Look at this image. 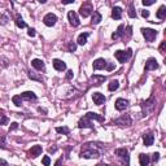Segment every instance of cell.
Segmentation results:
<instances>
[{"label":"cell","mask_w":166,"mask_h":166,"mask_svg":"<svg viewBox=\"0 0 166 166\" xmlns=\"http://www.w3.org/2000/svg\"><path fill=\"white\" fill-rule=\"evenodd\" d=\"M156 108V99L150 96L148 100L141 103V109H143V115H148L150 112H153Z\"/></svg>","instance_id":"cell-1"},{"label":"cell","mask_w":166,"mask_h":166,"mask_svg":"<svg viewBox=\"0 0 166 166\" xmlns=\"http://www.w3.org/2000/svg\"><path fill=\"white\" fill-rule=\"evenodd\" d=\"M131 56H132V49H131V48H127L126 51H117V52L114 53V57H115V59H117L119 62H122V64L127 62Z\"/></svg>","instance_id":"cell-2"},{"label":"cell","mask_w":166,"mask_h":166,"mask_svg":"<svg viewBox=\"0 0 166 166\" xmlns=\"http://www.w3.org/2000/svg\"><path fill=\"white\" fill-rule=\"evenodd\" d=\"M79 156L83 158H97V157H100V152L93 148H86L79 153Z\"/></svg>","instance_id":"cell-3"},{"label":"cell","mask_w":166,"mask_h":166,"mask_svg":"<svg viewBox=\"0 0 166 166\" xmlns=\"http://www.w3.org/2000/svg\"><path fill=\"white\" fill-rule=\"evenodd\" d=\"M91 13H93V7H92V4H91V3H83V4L81 5V8H79V14H81L83 18H86V17H88Z\"/></svg>","instance_id":"cell-4"},{"label":"cell","mask_w":166,"mask_h":166,"mask_svg":"<svg viewBox=\"0 0 166 166\" xmlns=\"http://www.w3.org/2000/svg\"><path fill=\"white\" fill-rule=\"evenodd\" d=\"M114 153L117 155L122 161H125L126 166H128V164H130V156H128V150L126 148H117L114 150Z\"/></svg>","instance_id":"cell-5"},{"label":"cell","mask_w":166,"mask_h":166,"mask_svg":"<svg viewBox=\"0 0 166 166\" xmlns=\"http://www.w3.org/2000/svg\"><path fill=\"white\" fill-rule=\"evenodd\" d=\"M131 117H130V114H123V115H121L119 118H117V119H114L113 121V123H115V125H118V126H130L131 125Z\"/></svg>","instance_id":"cell-6"},{"label":"cell","mask_w":166,"mask_h":166,"mask_svg":"<svg viewBox=\"0 0 166 166\" xmlns=\"http://www.w3.org/2000/svg\"><path fill=\"white\" fill-rule=\"evenodd\" d=\"M141 34L147 42H153L158 33L156 30H153V29H141Z\"/></svg>","instance_id":"cell-7"},{"label":"cell","mask_w":166,"mask_h":166,"mask_svg":"<svg viewBox=\"0 0 166 166\" xmlns=\"http://www.w3.org/2000/svg\"><path fill=\"white\" fill-rule=\"evenodd\" d=\"M43 22H44V25L48 26V27L55 26V24L57 22L56 14H53V13H48V14H46L44 18H43Z\"/></svg>","instance_id":"cell-8"},{"label":"cell","mask_w":166,"mask_h":166,"mask_svg":"<svg viewBox=\"0 0 166 166\" xmlns=\"http://www.w3.org/2000/svg\"><path fill=\"white\" fill-rule=\"evenodd\" d=\"M78 127L79 128H93V123H92V121L88 118V117H84L79 119L78 122Z\"/></svg>","instance_id":"cell-9"},{"label":"cell","mask_w":166,"mask_h":166,"mask_svg":"<svg viewBox=\"0 0 166 166\" xmlns=\"http://www.w3.org/2000/svg\"><path fill=\"white\" fill-rule=\"evenodd\" d=\"M114 106H115V109H117V110H119V112L125 110V109H127V106H128V100L119 97V99H117V100H115V104H114Z\"/></svg>","instance_id":"cell-10"},{"label":"cell","mask_w":166,"mask_h":166,"mask_svg":"<svg viewBox=\"0 0 166 166\" xmlns=\"http://www.w3.org/2000/svg\"><path fill=\"white\" fill-rule=\"evenodd\" d=\"M68 18H69V22H70L71 26L77 27V26L81 25V21H79V18H78V16H77V13H75L74 11H70V12L68 13Z\"/></svg>","instance_id":"cell-11"},{"label":"cell","mask_w":166,"mask_h":166,"mask_svg":"<svg viewBox=\"0 0 166 166\" xmlns=\"http://www.w3.org/2000/svg\"><path fill=\"white\" fill-rule=\"evenodd\" d=\"M93 70H101V69H106L108 68V61L104 60V59H97L93 61V65H92Z\"/></svg>","instance_id":"cell-12"},{"label":"cell","mask_w":166,"mask_h":166,"mask_svg":"<svg viewBox=\"0 0 166 166\" xmlns=\"http://www.w3.org/2000/svg\"><path fill=\"white\" fill-rule=\"evenodd\" d=\"M92 100H93V103H95L96 105H101L105 103V96L103 95V93H100V92H93L92 93Z\"/></svg>","instance_id":"cell-13"},{"label":"cell","mask_w":166,"mask_h":166,"mask_svg":"<svg viewBox=\"0 0 166 166\" xmlns=\"http://www.w3.org/2000/svg\"><path fill=\"white\" fill-rule=\"evenodd\" d=\"M158 68V64H157V60L153 59V57H150V59H148L146 61V66H144V69H146L147 71L148 70H156Z\"/></svg>","instance_id":"cell-14"},{"label":"cell","mask_w":166,"mask_h":166,"mask_svg":"<svg viewBox=\"0 0 166 166\" xmlns=\"http://www.w3.org/2000/svg\"><path fill=\"white\" fill-rule=\"evenodd\" d=\"M155 141V135L152 132H148V134H144L143 135V143L146 147H150Z\"/></svg>","instance_id":"cell-15"},{"label":"cell","mask_w":166,"mask_h":166,"mask_svg":"<svg viewBox=\"0 0 166 166\" xmlns=\"http://www.w3.org/2000/svg\"><path fill=\"white\" fill-rule=\"evenodd\" d=\"M31 65H33L34 69H37V70H39V71H44V70H46L44 62H43L42 60H39V59H34V60L31 61Z\"/></svg>","instance_id":"cell-16"},{"label":"cell","mask_w":166,"mask_h":166,"mask_svg":"<svg viewBox=\"0 0 166 166\" xmlns=\"http://www.w3.org/2000/svg\"><path fill=\"white\" fill-rule=\"evenodd\" d=\"M53 68H55L57 71H64V70H66V64H65L62 60L55 59V60H53Z\"/></svg>","instance_id":"cell-17"},{"label":"cell","mask_w":166,"mask_h":166,"mask_svg":"<svg viewBox=\"0 0 166 166\" xmlns=\"http://www.w3.org/2000/svg\"><path fill=\"white\" fill-rule=\"evenodd\" d=\"M21 99L22 100H27V101H34V100H37V95H35L34 92H31V91H26V92H24V93H21Z\"/></svg>","instance_id":"cell-18"},{"label":"cell","mask_w":166,"mask_h":166,"mask_svg":"<svg viewBox=\"0 0 166 166\" xmlns=\"http://www.w3.org/2000/svg\"><path fill=\"white\" fill-rule=\"evenodd\" d=\"M106 81V77L105 75H92L91 77V82H93L92 84H95V86H99V84H101L103 82Z\"/></svg>","instance_id":"cell-19"},{"label":"cell","mask_w":166,"mask_h":166,"mask_svg":"<svg viewBox=\"0 0 166 166\" xmlns=\"http://www.w3.org/2000/svg\"><path fill=\"white\" fill-rule=\"evenodd\" d=\"M123 30H125V25H119L117 30H115V31L112 34V39H114V40L119 39L122 35H123Z\"/></svg>","instance_id":"cell-20"},{"label":"cell","mask_w":166,"mask_h":166,"mask_svg":"<svg viewBox=\"0 0 166 166\" xmlns=\"http://www.w3.org/2000/svg\"><path fill=\"white\" fill-rule=\"evenodd\" d=\"M40 153H42V147L40 146H34V147H31L30 150H29V155H30V157H33V158L40 156Z\"/></svg>","instance_id":"cell-21"},{"label":"cell","mask_w":166,"mask_h":166,"mask_svg":"<svg viewBox=\"0 0 166 166\" xmlns=\"http://www.w3.org/2000/svg\"><path fill=\"white\" fill-rule=\"evenodd\" d=\"M139 162H140V166H148L150 162V157L146 153H140L139 155Z\"/></svg>","instance_id":"cell-22"},{"label":"cell","mask_w":166,"mask_h":166,"mask_svg":"<svg viewBox=\"0 0 166 166\" xmlns=\"http://www.w3.org/2000/svg\"><path fill=\"white\" fill-rule=\"evenodd\" d=\"M122 8H119V7H114V8L112 9V17L114 18V20H121V17H122Z\"/></svg>","instance_id":"cell-23"},{"label":"cell","mask_w":166,"mask_h":166,"mask_svg":"<svg viewBox=\"0 0 166 166\" xmlns=\"http://www.w3.org/2000/svg\"><path fill=\"white\" fill-rule=\"evenodd\" d=\"M88 35H90L88 33H82V34H79V37H78V39H77L78 44H79V46H84L86 43H87Z\"/></svg>","instance_id":"cell-24"},{"label":"cell","mask_w":166,"mask_h":166,"mask_svg":"<svg viewBox=\"0 0 166 166\" xmlns=\"http://www.w3.org/2000/svg\"><path fill=\"white\" fill-rule=\"evenodd\" d=\"M86 117H88L90 119H96V121H99V122H104V117H103V115H100V114H97V113L90 112V113L86 114Z\"/></svg>","instance_id":"cell-25"},{"label":"cell","mask_w":166,"mask_h":166,"mask_svg":"<svg viewBox=\"0 0 166 166\" xmlns=\"http://www.w3.org/2000/svg\"><path fill=\"white\" fill-rule=\"evenodd\" d=\"M156 16H157L158 20H164V18H165V16H166V7H165V5H161V7H160V9L157 11Z\"/></svg>","instance_id":"cell-26"},{"label":"cell","mask_w":166,"mask_h":166,"mask_svg":"<svg viewBox=\"0 0 166 166\" xmlns=\"http://www.w3.org/2000/svg\"><path fill=\"white\" fill-rule=\"evenodd\" d=\"M101 14H100V12H93L92 13V24L93 25H97V24H100V21H101Z\"/></svg>","instance_id":"cell-27"},{"label":"cell","mask_w":166,"mask_h":166,"mask_svg":"<svg viewBox=\"0 0 166 166\" xmlns=\"http://www.w3.org/2000/svg\"><path fill=\"white\" fill-rule=\"evenodd\" d=\"M16 26L20 27V29H25L26 27V22L24 21V18L20 16V14H17V17H16Z\"/></svg>","instance_id":"cell-28"},{"label":"cell","mask_w":166,"mask_h":166,"mask_svg":"<svg viewBox=\"0 0 166 166\" xmlns=\"http://www.w3.org/2000/svg\"><path fill=\"white\" fill-rule=\"evenodd\" d=\"M118 87H119L118 81H112L109 84H108V90L109 91H115V90H118Z\"/></svg>","instance_id":"cell-29"},{"label":"cell","mask_w":166,"mask_h":166,"mask_svg":"<svg viewBox=\"0 0 166 166\" xmlns=\"http://www.w3.org/2000/svg\"><path fill=\"white\" fill-rule=\"evenodd\" d=\"M12 101L14 105H17V106H21V104H22V99H21V95H14L12 97Z\"/></svg>","instance_id":"cell-30"},{"label":"cell","mask_w":166,"mask_h":166,"mask_svg":"<svg viewBox=\"0 0 166 166\" xmlns=\"http://www.w3.org/2000/svg\"><path fill=\"white\" fill-rule=\"evenodd\" d=\"M128 17H131V18H136V11L134 8V4H130V8H128Z\"/></svg>","instance_id":"cell-31"},{"label":"cell","mask_w":166,"mask_h":166,"mask_svg":"<svg viewBox=\"0 0 166 166\" xmlns=\"http://www.w3.org/2000/svg\"><path fill=\"white\" fill-rule=\"evenodd\" d=\"M56 131L59 132V134H65V135H68L70 132V130L69 127H56Z\"/></svg>","instance_id":"cell-32"},{"label":"cell","mask_w":166,"mask_h":166,"mask_svg":"<svg viewBox=\"0 0 166 166\" xmlns=\"http://www.w3.org/2000/svg\"><path fill=\"white\" fill-rule=\"evenodd\" d=\"M131 35H132V27L131 26H127L126 27V34H123V37H122V38H123V39H128Z\"/></svg>","instance_id":"cell-33"},{"label":"cell","mask_w":166,"mask_h":166,"mask_svg":"<svg viewBox=\"0 0 166 166\" xmlns=\"http://www.w3.org/2000/svg\"><path fill=\"white\" fill-rule=\"evenodd\" d=\"M8 123V118L3 114V110H0V125H7Z\"/></svg>","instance_id":"cell-34"},{"label":"cell","mask_w":166,"mask_h":166,"mask_svg":"<svg viewBox=\"0 0 166 166\" xmlns=\"http://www.w3.org/2000/svg\"><path fill=\"white\" fill-rule=\"evenodd\" d=\"M29 78L34 79V81H39V82H42V81H43V78H42V77H38V75H35L34 73H31V71H29Z\"/></svg>","instance_id":"cell-35"},{"label":"cell","mask_w":166,"mask_h":166,"mask_svg":"<svg viewBox=\"0 0 166 166\" xmlns=\"http://www.w3.org/2000/svg\"><path fill=\"white\" fill-rule=\"evenodd\" d=\"M42 162H43L44 166H49L51 165V158H49V156H44L43 157V160H42Z\"/></svg>","instance_id":"cell-36"},{"label":"cell","mask_w":166,"mask_h":166,"mask_svg":"<svg viewBox=\"0 0 166 166\" xmlns=\"http://www.w3.org/2000/svg\"><path fill=\"white\" fill-rule=\"evenodd\" d=\"M68 49H69V52H74L77 49V44H75V43H73V42H70L68 44Z\"/></svg>","instance_id":"cell-37"},{"label":"cell","mask_w":166,"mask_h":166,"mask_svg":"<svg viewBox=\"0 0 166 166\" xmlns=\"http://www.w3.org/2000/svg\"><path fill=\"white\" fill-rule=\"evenodd\" d=\"M0 148L4 149L5 148V135H0Z\"/></svg>","instance_id":"cell-38"},{"label":"cell","mask_w":166,"mask_h":166,"mask_svg":"<svg viewBox=\"0 0 166 166\" xmlns=\"http://www.w3.org/2000/svg\"><path fill=\"white\" fill-rule=\"evenodd\" d=\"M7 22H8V16H5V14L0 16V25H7Z\"/></svg>","instance_id":"cell-39"},{"label":"cell","mask_w":166,"mask_h":166,"mask_svg":"<svg viewBox=\"0 0 166 166\" xmlns=\"http://www.w3.org/2000/svg\"><path fill=\"white\" fill-rule=\"evenodd\" d=\"M35 34H37V33H35V29H29V31H27V35H29V37H35Z\"/></svg>","instance_id":"cell-40"},{"label":"cell","mask_w":166,"mask_h":166,"mask_svg":"<svg viewBox=\"0 0 166 166\" xmlns=\"http://www.w3.org/2000/svg\"><path fill=\"white\" fill-rule=\"evenodd\" d=\"M74 77V71L73 70H68V73H66V79H71Z\"/></svg>","instance_id":"cell-41"},{"label":"cell","mask_w":166,"mask_h":166,"mask_svg":"<svg viewBox=\"0 0 166 166\" xmlns=\"http://www.w3.org/2000/svg\"><path fill=\"white\" fill-rule=\"evenodd\" d=\"M141 16H143V18H148L149 17V11H147V9L141 11Z\"/></svg>","instance_id":"cell-42"},{"label":"cell","mask_w":166,"mask_h":166,"mask_svg":"<svg viewBox=\"0 0 166 166\" xmlns=\"http://www.w3.org/2000/svg\"><path fill=\"white\" fill-rule=\"evenodd\" d=\"M152 160H153L155 162H157L158 160H160V153H157V152H155V153H153V157H152Z\"/></svg>","instance_id":"cell-43"},{"label":"cell","mask_w":166,"mask_h":166,"mask_svg":"<svg viewBox=\"0 0 166 166\" xmlns=\"http://www.w3.org/2000/svg\"><path fill=\"white\" fill-rule=\"evenodd\" d=\"M160 52H161V53H165V42L161 43V46H160Z\"/></svg>","instance_id":"cell-44"},{"label":"cell","mask_w":166,"mask_h":166,"mask_svg":"<svg viewBox=\"0 0 166 166\" xmlns=\"http://www.w3.org/2000/svg\"><path fill=\"white\" fill-rule=\"evenodd\" d=\"M16 128H18V123H17V122H13L9 130H16Z\"/></svg>","instance_id":"cell-45"},{"label":"cell","mask_w":166,"mask_h":166,"mask_svg":"<svg viewBox=\"0 0 166 166\" xmlns=\"http://www.w3.org/2000/svg\"><path fill=\"white\" fill-rule=\"evenodd\" d=\"M0 166H8V162L3 160V158H0Z\"/></svg>","instance_id":"cell-46"},{"label":"cell","mask_w":166,"mask_h":166,"mask_svg":"<svg viewBox=\"0 0 166 166\" xmlns=\"http://www.w3.org/2000/svg\"><path fill=\"white\" fill-rule=\"evenodd\" d=\"M152 4H155V2H146V0L143 2V5H152Z\"/></svg>","instance_id":"cell-47"},{"label":"cell","mask_w":166,"mask_h":166,"mask_svg":"<svg viewBox=\"0 0 166 166\" xmlns=\"http://www.w3.org/2000/svg\"><path fill=\"white\" fill-rule=\"evenodd\" d=\"M56 149H57L56 147H53V148L51 147V148H49V149H48V152H49V153H53V152H56Z\"/></svg>","instance_id":"cell-48"},{"label":"cell","mask_w":166,"mask_h":166,"mask_svg":"<svg viewBox=\"0 0 166 166\" xmlns=\"http://www.w3.org/2000/svg\"><path fill=\"white\" fill-rule=\"evenodd\" d=\"M38 110H39L40 113H47V110H46V109H43V108H38Z\"/></svg>","instance_id":"cell-49"},{"label":"cell","mask_w":166,"mask_h":166,"mask_svg":"<svg viewBox=\"0 0 166 166\" xmlns=\"http://www.w3.org/2000/svg\"><path fill=\"white\" fill-rule=\"evenodd\" d=\"M96 166H109V165H106V164H97Z\"/></svg>","instance_id":"cell-50"}]
</instances>
